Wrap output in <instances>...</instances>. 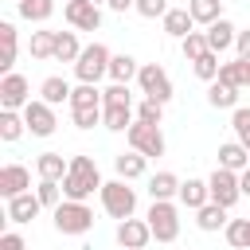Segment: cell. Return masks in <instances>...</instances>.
I'll return each instance as SVG.
<instances>
[{"instance_id":"cell-1","label":"cell","mask_w":250,"mask_h":250,"mask_svg":"<svg viewBox=\"0 0 250 250\" xmlns=\"http://www.w3.org/2000/svg\"><path fill=\"white\" fill-rule=\"evenodd\" d=\"M102 172H98V164H94V156H70V168H66V176H62V195L66 199H90L94 191H102Z\"/></svg>"},{"instance_id":"cell-2","label":"cell","mask_w":250,"mask_h":250,"mask_svg":"<svg viewBox=\"0 0 250 250\" xmlns=\"http://www.w3.org/2000/svg\"><path fill=\"white\" fill-rule=\"evenodd\" d=\"M102 211L109 215V219H133V211H137V188H129V180H105L102 184Z\"/></svg>"},{"instance_id":"cell-3","label":"cell","mask_w":250,"mask_h":250,"mask_svg":"<svg viewBox=\"0 0 250 250\" xmlns=\"http://www.w3.org/2000/svg\"><path fill=\"white\" fill-rule=\"evenodd\" d=\"M55 230L59 234H86V230H94V211L82 199H62L55 207Z\"/></svg>"},{"instance_id":"cell-4","label":"cell","mask_w":250,"mask_h":250,"mask_svg":"<svg viewBox=\"0 0 250 250\" xmlns=\"http://www.w3.org/2000/svg\"><path fill=\"white\" fill-rule=\"evenodd\" d=\"M145 219H148L156 242H176L180 238V207L172 199H152V207H148Z\"/></svg>"},{"instance_id":"cell-5","label":"cell","mask_w":250,"mask_h":250,"mask_svg":"<svg viewBox=\"0 0 250 250\" xmlns=\"http://www.w3.org/2000/svg\"><path fill=\"white\" fill-rule=\"evenodd\" d=\"M109 59H113V51H109L105 43H90V47H82V55H78V62H74V78L98 86V78L109 74Z\"/></svg>"},{"instance_id":"cell-6","label":"cell","mask_w":250,"mask_h":250,"mask_svg":"<svg viewBox=\"0 0 250 250\" xmlns=\"http://www.w3.org/2000/svg\"><path fill=\"white\" fill-rule=\"evenodd\" d=\"M137 86H141V94L145 98H156V102H172V78H168V70L160 66V62H141V70H137Z\"/></svg>"},{"instance_id":"cell-7","label":"cell","mask_w":250,"mask_h":250,"mask_svg":"<svg viewBox=\"0 0 250 250\" xmlns=\"http://www.w3.org/2000/svg\"><path fill=\"white\" fill-rule=\"evenodd\" d=\"M207 188H211V199L215 203H223L227 211L242 199V184H238V172H230V168H215L211 176H207Z\"/></svg>"},{"instance_id":"cell-8","label":"cell","mask_w":250,"mask_h":250,"mask_svg":"<svg viewBox=\"0 0 250 250\" xmlns=\"http://www.w3.org/2000/svg\"><path fill=\"white\" fill-rule=\"evenodd\" d=\"M23 121H27V133H31V137H51V133L59 129L55 105H51V102H43V98H35V102H27V105H23Z\"/></svg>"},{"instance_id":"cell-9","label":"cell","mask_w":250,"mask_h":250,"mask_svg":"<svg viewBox=\"0 0 250 250\" xmlns=\"http://www.w3.org/2000/svg\"><path fill=\"white\" fill-rule=\"evenodd\" d=\"M125 137H129V148H137V152H145V156H164V133H160V125L133 121V125L125 129Z\"/></svg>"},{"instance_id":"cell-10","label":"cell","mask_w":250,"mask_h":250,"mask_svg":"<svg viewBox=\"0 0 250 250\" xmlns=\"http://www.w3.org/2000/svg\"><path fill=\"white\" fill-rule=\"evenodd\" d=\"M62 16L74 31H98L102 27V8L94 0H66L62 4Z\"/></svg>"},{"instance_id":"cell-11","label":"cell","mask_w":250,"mask_h":250,"mask_svg":"<svg viewBox=\"0 0 250 250\" xmlns=\"http://www.w3.org/2000/svg\"><path fill=\"white\" fill-rule=\"evenodd\" d=\"M31 102V86H27V78L23 74H4L0 78V109H23Z\"/></svg>"},{"instance_id":"cell-12","label":"cell","mask_w":250,"mask_h":250,"mask_svg":"<svg viewBox=\"0 0 250 250\" xmlns=\"http://www.w3.org/2000/svg\"><path fill=\"white\" fill-rule=\"evenodd\" d=\"M148 242H152L148 219H121L117 223V246L121 250H145Z\"/></svg>"},{"instance_id":"cell-13","label":"cell","mask_w":250,"mask_h":250,"mask_svg":"<svg viewBox=\"0 0 250 250\" xmlns=\"http://www.w3.org/2000/svg\"><path fill=\"white\" fill-rule=\"evenodd\" d=\"M23 191H31V172L23 164H4L0 168V195L4 199H16Z\"/></svg>"},{"instance_id":"cell-14","label":"cell","mask_w":250,"mask_h":250,"mask_svg":"<svg viewBox=\"0 0 250 250\" xmlns=\"http://www.w3.org/2000/svg\"><path fill=\"white\" fill-rule=\"evenodd\" d=\"M113 168H117V176H121V180H141V176L148 172V156H145V152H137V148H129V152L113 156Z\"/></svg>"},{"instance_id":"cell-15","label":"cell","mask_w":250,"mask_h":250,"mask_svg":"<svg viewBox=\"0 0 250 250\" xmlns=\"http://www.w3.org/2000/svg\"><path fill=\"white\" fill-rule=\"evenodd\" d=\"M39 211H43V203H39V195H31V191L8 199V223H31Z\"/></svg>"},{"instance_id":"cell-16","label":"cell","mask_w":250,"mask_h":250,"mask_svg":"<svg viewBox=\"0 0 250 250\" xmlns=\"http://www.w3.org/2000/svg\"><path fill=\"white\" fill-rule=\"evenodd\" d=\"M160 23H164V35H172V39H184V35H191V27H195V20H191L188 8H168V12L160 16Z\"/></svg>"},{"instance_id":"cell-17","label":"cell","mask_w":250,"mask_h":250,"mask_svg":"<svg viewBox=\"0 0 250 250\" xmlns=\"http://www.w3.org/2000/svg\"><path fill=\"white\" fill-rule=\"evenodd\" d=\"M66 168H70V160H66L62 152H39V156H35V172H39V180H59V184H62Z\"/></svg>"},{"instance_id":"cell-18","label":"cell","mask_w":250,"mask_h":250,"mask_svg":"<svg viewBox=\"0 0 250 250\" xmlns=\"http://www.w3.org/2000/svg\"><path fill=\"white\" fill-rule=\"evenodd\" d=\"M219 168H230V172L250 168V148H246L242 141H227V145H219Z\"/></svg>"},{"instance_id":"cell-19","label":"cell","mask_w":250,"mask_h":250,"mask_svg":"<svg viewBox=\"0 0 250 250\" xmlns=\"http://www.w3.org/2000/svg\"><path fill=\"white\" fill-rule=\"evenodd\" d=\"M184 207H191V211H199L203 203H211V188H207V180H184L180 184V195H176Z\"/></svg>"},{"instance_id":"cell-20","label":"cell","mask_w":250,"mask_h":250,"mask_svg":"<svg viewBox=\"0 0 250 250\" xmlns=\"http://www.w3.org/2000/svg\"><path fill=\"white\" fill-rule=\"evenodd\" d=\"M227 223H230V219H227V207H223V203H215V199H211V203H203V207L195 211V227H199V230H207V234H211V230H223Z\"/></svg>"},{"instance_id":"cell-21","label":"cell","mask_w":250,"mask_h":250,"mask_svg":"<svg viewBox=\"0 0 250 250\" xmlns=\"http://www.w3.org/2000/svg\"><path fill=\"white\" fill-rule=\"evenodd\" d=\"M234 39H238V27L230 20H215L207 27V47L211 51H227V47H234Z\"/></svg>"},{"instance_id":"cell-22","label":"cell","mask_w":250,"mask_h":250,"mask_svg":"<svg viewBox=\"0 0 250 250\" xmlns=\"http://www.w3.org/2000/svg\"><path fill=\"white\" fill-rule=\"evenodd\" d=\"M27 133V121H23V109H0V141L12 145Z\"/></svg>"},{"instance_id":"cell-23","label":"cell","mask_w":250,"mask_h":250,"mask_svg":"<svg viewBox=\"0 0 250 250\" xmlns=\"http://www.w3.org/2000/svg\"><path fill=\"white\" fill-rule=\"evenodd\" d=\"M16 23H0V70L4 74H12V66H16Z\"/></svg>"},{"instance_id":"cell-24","label":"cell","mask_w":250,"mask_h":250,"mask_svg":"<svg viewBox=\"0 0 250 250\" xmlns=\"http://www.w3.org/2000/svg\"><path fill=\"white\" fill-rule=\"evenodd\" d=\"M70 94H74V86H70L66 78H59V74L43 78V86H39V98H43V102H51V105H62V102H70Z\"/></svg>"},{"instance_id":"cell-25","label":"cell","mask_w":250,"mask_h":250,"mask_svg":"<svg viewBox=\"0 0 250 250\" xmlns=\"http://www.w3.org/2000/svg\"><path fill=\"white\" fill-rule=\"evenodd\" d=\"M180 184H184V180H180L176 172H156V176L148 180V195H152V199H176V195H180Z\"/></svg>"},{"instance_id":"cell-26","label":"cell","mask_w":250,"mask_h":250,"mask_svg":"<svg viewBox=\"0 0 250 250\" xmlns=\"http://www.w3.org/2000/svg\"><path fill=\"white\" fill-rule=\"evenodd\" d=\"M102 125L109 133H125L133 125V105H102Z\"/></svg>"},{"instance_id":"cell-27","label":"cell","mask_w":250,"mask_h":250,"mask_svg":"<svg viewBox=\"0 0 250 250\" xmlns=\"http://www.w3.org/2000/svg\"><path fill=\"white\" fill-rule=\"evenodd\" d=\"M188 12H191L195 23L211 27L215 20H223V0H188Z\"/></svg>"},{"instance_id":"cell-28","label":"cell","mask_w":250,"mask_h":250,"mask_svg":"<svg viewBox=\"0 0 250 250\" xmlns=\"http://www.w3.org/2000/svg\"><path fill=\"white\" fill-rule=\"evenodd\" d=\"M78 55H82L78 35L74 31H55V59L59 62H78Z\"/></svg>"},{"instance_id":"cell-29","label":"cell","mask_w":250,"mask_h":250,"mask_svg":"<svg viewBox=\"0 0 250 250\" xmlns=\"http://www.w3.org/2000/svg\"><path fill=\"white\" fill-rule=\"evenodd\" d=\"M207 102L215 105V109H238V86H227V82H211V90H207Z\"/></svg>"},{"instance_id":"cell-30","label":"cell","mask_w":250,"mask_h":250,"mask_svg":"<svg viewBox=\"0 0 250 250\" xmlns=\"http://www.w3.org/2000/svg\"><path fill=\"white\" fill-rule=\"evenodd\" d=\"M16 12L23 20H31V23H43V20H51L55 0H16Z\"/></svg>"},{"instance_id":"cell-31","label":"cell","mask_w":250,"mask_h":250,"mask_svg":"<svg viewBox=\"0 0 250 250\" xmlns=\"http://www.w3.org/2000/svg\"><path fill=\"white\" fill-rule=\"evenodd\" d=\"M137 70H141V62H137L133 55H113V59H109V78H113V82H133Z\"/></svg>"},{"instance_id":"cell-32","label":"cell","mask_w":250,"mask_h":250,"mask_svg":"<svg viewBox=\"0 0 250 250\" xmlns=\"http://www.w3.org/2000/svg\"><path fill=\"white\" fill-rule=\"evenodd\" d=\"M94 105H102V90L94 82H78L70 94V109H94Z\"/></svg>"},{"instance_id":"cell-33","label":"cell","mask_w":250,"mask_h":250,"mask_svg":"<svg viewBox=\"0 0 250 250\" xmlns=\"http://www.w3.org/2000/svg\"><path fill=\"white\" fill-rule=\"evenodd\" d=\"M223 234H227V242L234 250H250V219H230L223 227Z\"/></svg>"},{"instance_id":"cell-34","label":"cell","mask_w":250,"mask_h":250,"mask_svg":"<svg viewBox=\"0 0 250 250\" xmlns=\"http://www.w3.org/2000/svg\"><path fill=\"white\" fill-rule=\"evenodd\" d=\"M31 59H55V31H31Z\"/></svg>"},{"instance_id":"cell-35","label":"cell","mask_w":250,"mask_h":250,"mask_svg":"<svg viewBox=\"0 0 250 250\" xmlns=\"http://www.w3.org/2000/svg\"><path fill=\"white\" fill-rule=\"evenodd\" d=\"M180 51H184L188 62H195L199 55H207V51H211V47H207V31H191V35H184V39H180Z\"/></svg>"},{"instance_id":"cell-36","label":"cell","mask_w":250,"mask_h":250,"mask_svg":"<svg viewBox=\"0 0 250 250\" xmlns=\"http://www.w3.org/2000/svg\"><path fill=\"white\" fill-rule=\"evenodd\" d=\"M219 51H207V55H199L195 62H191V70H195V78H203V82H215L219 78Z\"/></svg>"},{"instance_id":"cell-37","label":"cell","mask_w":250,"mask_h":250,"mask_svg":"<svg viewBox=\"0 0 250 250\" xmlns=\"http://www.w3.org/2000/svg\"><path fill=\"white\" fill-rule=\"evenodd\" d=\"M219 82H227V86H246V59H230V62H223L219 66Z\"/></svg>"},{"instance_id":"cell-38","label":"cell","mask_w":250,"mask_h":250,"mask_svg":"<svg viewBox=\"0 0 250 250\" xmlns=\"http://www.w3.org/2000/svg\"><path fill=\"white\" fill-rule=\"evenodd\" d=\"M102 105H133L129 82H109V86L102 90Z\"/></svg>"},{"instance_id":"cell-39","label":"cell","mask_w":250,"mask_h":250,"mask_svg":"<svg viewBox=\"0 0 250 250\" xmlns=\"http://www.w3.org/2000/svg\"><path fill=\"white\" fill-rule=\"evenodd\" d=\"M35 195H39V203H43V207H51V211H55V207L62 203V184H59V180H39Z\"/></svg>"},{"instance_id":"cell-40","label":"cell","mask_w":250,"mask_h":250,"mask_svg":"<svg viewBox=\"0 0 250 250\" xmlns=\"http://www.w3.org/2000/svg\"><path fill=\"white\" fill-rule=\"evenodd\" d=\"M137 121H145V125H160V121H164V102L145 98V102L137 105Z\"/></svg>"},{"instance_id":"cell-41","label":"cell","mask_w":250,"mask_h":250,"mask_svg":"<svg viewBox=\"0 0 250 250\" xmlns=\"http://www.w3.org/2000/svg\"><path fill=\"white\" fill-rule=\"evenodd\" d=\"M230 129H234V141H242V145L250 148V109H246V105H238V109L230 113Z\"/></svg>"},{"instance_id":"cell-42","label":"cell","mask_w":250,"mask_h":250,"mask_svg":"<svg viewBox=\"0 0 250 250\" xmlns=\"http://www.w3.org/2000/svg\"><path fill=\"white\" fill-rule=\"evenodd\" d=\"M70 121H74V129H94V125H102V105H94V109H70Z\"/></svg>"},{"instance_id":"cell-43","label":"cell","mask_w":250,"mask_h":250,"mask_svg":"<svg viewBox=\"0 0 250 250\" xmlns=\"http://www.w3.org/2000/svg\"><path fill=\"white\" fill-rule=\"evenodd\" d=\"M137 12H141L145 20H156V16L168 12V0H137Z\"/></svg>"},{"instance_id":"cell-44","label":"cell","mask_w":250,"mask_h":250,"mask_svg":"<svg viewBox=\"0 0 250 250\" xmlns=\"http://www.w3.org/2000/svg\"><path fill=\"white\" fill-rule=\"evenodd\" d=\"M0 250H27V242H23V234L4 230V234H0Z\"/></svg>"},{"instance_id":"cell-45","label":"cell","mask_w":250,"mask_h":250,"mask_svg":"<svg viewBox=\"0 0 250 250\" xmlns=\"http://www.w3.org/2000/svg\"><path fill=\"white\" fill-rule=\"evenodd\" d=\"M234 51H238V59H246V62H250V31H238V39H234Z\"/></svg>"},{"instance_id":"cell-46","label":"cell","mask_w":250,"mask_h":250,"mask_svg":"<svg viewBox=\"0 0 250 250\" xmlns=\"http://www.w3.org/2000/svg\"><path fill=\"white\" fill-rule=\"evenodd\" d=\"M137 8V0H109V12H129Z\"/></svg>"},{"instance_id":"cell-47","label":"cell","mask_w":250,"mask_h":250,"mask_svg":"<svg viewBox=\"0 0 250 250\" xmlns=\"http://www.w3.org/2000/svg\"><path fill=\"white\" fill-rule=\"evenodd\" d=\"M238 184H242V195H250V168L238 172Z\"/></svg>"},{"instance_id":"cell-48","label":"cell","mask_w":250,"mask_h":250,"mask_svg":"<svg viewBox=\"0 0 250 250\" xmlns=\"http://www.w3.org/2000/svg\"><path fill=\"white\" fill-rule=\"evenodd\" d=\"M246 86H250V62H246Z\"/></svg>"},{"instance_id":"cell-49","label":"cell","mask_w":250,"mask_h":250,"mask_svg":"<svg viewBox=\"0 0 250 250\" xmlns=\"http://www.w3.org/2000/svg\"><path fill=\"white\" fill-rule=\"evenodd\" d=\"M94 4H109V0H94Z\"/></svg>"}]
</instances>
